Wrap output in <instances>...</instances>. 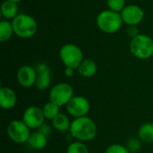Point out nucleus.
<instances>
[{
	"label": "nucleus",
	"mask_w": 153,
	"mask_h": 153,
	"mask_svg": "<svg viewBox=\"0 0 153 153\" xmlns=\"http://www.w3.org/2000/svg\"><path fill=\"white\" fill-rule=\"evenodd\" d=\"M69 133L76 141L86 143L92 141L96 137L98 128L94 120L86 116L74 118L71 123Z\"/></svg>",
	"instance_id": "obj_1"
},
{
	"label": "nucleus",
	"mask_w": 153,
	"mask_h": 153,
	"mask_svg": "<svg viewBox=\"0 0 153 153\" xmlns=\"http://www.w3.org/2000/svg\"><path fill=\"white\" fill-rule=\"evenodd\" d=\"M96 23L101 31L108 34H113L121 29L124 22L120 13L108 9L101 11L97 15Z\"/></svg>",
	"instance_id": "obj_2"
},
{
	"label": "nucleus",
	"mask_w": 153,
	"mask_h": 153,
	"mask_svg": "<svg viewBox=\"0 0 153 153\" xmlns=\"http://www.w3.org/2000/svg\"><path fill=\"white\" fill-rule=\"evenodd\" d=\"M14 35L21 39H29L33 37L38 30L37 21L26 13H19L12 20Z\"/></svg>",
	"instance_id": "obj_3"
},
{
	"label": "nucleus",
	"mask_w": 153,
	"mask_h": 153,
	"mask_svg": "<svg viewBox=\"0 0 153 153\" xmlns=\"http://www.w3.org/2000/svg\"><path fill=\"white\" fill-rule=\"evenodd\" d=\"M129 49L136 58L149 59L153 56V39L146 34H139L131 39Z\"/></svg>",
	"instance_id": "obj_4"
},
{
	"label": "nucleus",
	"mask_w": 153,
	"mask_h": 153,
	"mask_svg": "<svg viewBox=\"0 0 153 153\" xmlns=\"http://www.w3.org/2000/svg\"><path fill=\"white\" fill-rule=\"evenodd\" d=\"M59 56L65 67L77 70L83 59V53L80 47L75 44H65L59 50Z\"/></svg>",
	"instance_id": "obj_5"
},
{
	"label": "nucleus",
	"mask_w": 153,
	"mask_h": 153,
	"mask_svg": "<svg viewBox=\"0 0 153 153\" xmlns=\"http://www.w3.org/2000/svg\"><path fill=\"white\" fill-rule=\"evenodd\" d=\"M74 96V88L66 82H58L49 91V100L60 108L65 107Z\"/></svg>",
	"instance_id": "obj_6"
},
{
	"label": "nucleus",
	"mask_w": 153,
	"mask_h": 153,
	"mask_svg": "<svg viewBox=\"0 0 153 153\" xmlns=\"http://www.w3.org/2000/svg\"><path fill=\"white\" fill-rule=\"evenodd\" d=\"M30 134V128L22 120H13L7 126L8 137L15 143H27Z\"/></svg>",
	"instance_id": "obj_7"
},
{
	"label": "nucleus",
	"mask_w": 153,
	"mask_h": 153,
	"mask_svg": "<svg viewBox=\"0 0 153 153\" xmlns=\"http://www.w3.org/2000/svg\"><path fill=\"white\" fill-rule=\"evenodd\" d=\"M67 113L74 118L86 117L91 109L89 100L83 96H74L65 106Z\"/></svg>",
	"instance_id": "obj_8"
},
{
	"label": "nucleus",
	"mask_w": 153,
	"mask_h": 153,
	"mask_svg": "<svg viewBox=\"0 0 153 153\" xmlns=\"http://www.w3.org/2000/svg\"><path fill=\"white\" fill-rule=\"evenodd\" d=\"M45 116L42 108L38 106L28 107L22 114V121L30 129H39L45 123Z\"/></svg>",
	"instance_id": "obj_9"
},
{
	"label": "nucleus",
	"mask_w": 153,
	"mask_h": 153,
	"mask_svg": "<svg viewBox=\"0 0 153 153\" xmlns=\"http://www.w3.org/2000/svg\"><path fill=\"white\" fill-rule=\"evenodd\" d=\"M124 23L129 26H136L140 24L144 18L143 10L137 4H128L120 13Z\"/></svg>",
	"instance_id": "obj_10"
},
{
	"label": "nucleus",
	"mask_w": 153,
	"mask_h": 153,
	"mask_svg": "<svg viewBox=\"0 0 153 153\" xmlns=\"http://www.w3.org/2000/svg\"><path fill=\"white\" fill-rule=\"evenodd\" d=\"M16 79L18 83L23 88H30L35 86L37 79V72L35 67L27 65L21 66L17 71Z\"/></svg>",
	"instance_id": "obj_11"
},
{
	"label": "nucleus",
	"mask_w": 153,
	"mask_h": 153,
	"mask_svg": "<svg viewBox=\"0 0 153 153\" xmlns=\"http://www.w3.org/2000/svg\"><path fill=\"white\" fill-rule=\"evenodd\" d=\"M37 72V79L35 87L39 91L48 90L51 83L50 67L46 63H39L35 66Z\"/></svg>",
	"instance_id": "obj_12"
},
{
	"label": "nucleus",
	"mask_w": 153,
	"mask_h": 153,
	"mask_svg": "<svg viewBox=\"0 0 153 153\" xmlns=\"http://www.w3.org/2000/svg\"><path fill=\"white\" fill-rule=\"evenodd\" d=\"M17 103V95L10 87H1L0 89V107L9 110L15 107Z\"/></svg>",
	"instance_id": "obj_13"
},
{
	"label": "nucleus",
	"mask_w": 153,
	"mask_h": 153,
	"mask_svg": "<svg viewBox=\"0 0 153 153\" xmlns=\"http://www.w3.org/2000/svg\"><path fill=\"white\" fill-rule=\"evenodd\" d=\"M48 136L45 135L44 134H42L39 131H36L30 134L29 140L27 142V144L29 145V147L32 150H36V151H39L44 149L47 144H48Z\"/></svg>",
	"instance_id": "obj_14"
},
{
	"label": "nucleus",
	"mask_w": 153,
	"mask_h": 153,
	"mask_svg": "<svg viewBox=\"0 0 153 153\" xmlns=\"http://www.w3.org/2000/svg\"><path fill=\"white\" fill-rule=\"evenodd\" d=\"M77 73L83 78H91L94 76L98 71L97 64L91 59H84L79 67L77 68Z\"/></svg>",
	"instance_id": "obj_15"
},
{
	"label": "nucleus",
	"mask_w": 153,
	"mask_h": 153,
	"mask_svg": "<svg viewBox=\"0 0 153 153\" xmlns=\"http://www.w3.org/2000/svg\"><path fill=\"white\" fill-rule=\"evenodd\" d=\"M51 123H52L53 128L56 131L59 133H66V132H69L70 130L72 121L70 120L68 116L63 113H60L51 121Z\"/></svg>",
	"instance_id": "obj_16"
},
{
	"label": "nucleus",
	"mask_w": 153,
	"mask_h": 153,
	"mask_svg": "<svg viewBox=\"0 0 153 153\" xmlns=\"http://www.w3.org/2000/svg\"><path fill=\"white\" fill-rule=\"evenodd\" d=\"M18 5L16 3L4 0L1 5V15L4 20H13L18 15Z\"/></svg>",
	"instance_id": "obj_17"
},
{
	"label": "nucleus",
	"mask_w": 153,
	"mask_h": 153,
	"mask_svg": "<svg viewBox=\"0 0 153 153\" xmlns=\"http://www.w3.org/2000/svg\"><path fill=\"white\" fill-rule=\"evenodd\" d=\"M138 137L141 141L152 143H153V123L147 122L143 124L138 130Z\"/></svg>",
	"instance_id": "obj_18"
},
{
	"label": "nucleus",
	"mask_w": 153,
	"mask_h": 153,
	"mask_svg": "<svg viewBox=\"0 0 153 153\" xmlns=\"http://www.w3.org/2000/svg\"><path fill=\"white\" fill-rule=\"evenodd\" d=\"M14 34L12 22L8 20H2L0 22V41L5 42L9 40Z\"/></svg>",
	"instance_id": "obj_19"
},
{
	"label": "nucleus",
	"mask_w": 153,
	"mask_h": 153,
	"mask_svg": "<svg viewBox=\"0 0 153 153\" xmlns=\"http://www.w3.org/2000/svg\"><path fill=\"white\" fill-rule=\"evenodd\" d=\"M44 116L48 120H53L58 114H60V107L52 101H48L42 108Z\"/></svg>",
	"instance_id": "obj_20"
},
{
	"label": "nucleus",
	"mask_w": 153,
	"mask_h": 153,
	"mask_svg": "<svg viewBox=\"0 0 153 153\" xmlns=\"http://www.w3.org/2000/svg\"><path fill=\"white\" fill-rule=\"evenodd\" d=\"M66 153H90V151L85 143L81 141H74L69 143L67 146Z\"/></svg>",
	"instance_id": "obj_21"
},
{
	"label": "nucleus",
	"mask_w": 153,
	"mask_h": 153,
	"mask_svg": "<svg viewBox=\"0 0 153 153\" xmlns=\"http://www.w3.org/2000/svg\"><path fill=\"white\" fill-rule=\"evenodd\" d=\"M107 4L109 10L117 13H121L126 6V0H107Z\"/></svg>",
	"instance_id": "obj_22"
},
{
	"label": "nucleus",
	"mask_w": 153,
	"mask_h": 153,
	"mask_svg": "<svg viewBox=\"0 0 153 153\" xmlns=\"http://www.w3.org/2000/svg\"><path fill=\"white\" fill-rule=\"evenodd\" d=\"M105 153H130L126 146H124L119 143H114L109 145Z\"/></svg>",
	"instance_id": "obj_23"
},
{
	"label": "nucleus",
	"mask_w": 153,
	"mask_h": 153,
	"mask_svg": "<svg viewBox=\"0 0 153 153\" xmlns=\"http://www.w3.org/2000/svg\"><path fill=\"white\" fill-rule=\"evenodd\" d=\"M126 148L128 149V151L131 152H138L141 148V143H139L138 140L134 139V138H132L131 140L128 141L127 143V145H126Z\"/></svg>",
	"instance_id": "obj_24"
},
{
	"label": "nucleus",
	"mask_w": 153,
	"mask_h": 153,
	"mask_svg": "<svg viewBox=\"0 0 153 153\" xmlns=\"http://www.w3.org/2000/svg\"><path fill=\"white\" fill-rule=\"evenodd\" d=\"M38 131H39V132H41L42 134H44L45 135H47L48 137V135L51 134V127L49 126V125L48 124H43L39 129H37Z\"/></svg>",
	"instance_id": "obj_25"
},
{
	"label": "nucleus",
	"mask_w": 153,
	"mask_h": 153,
	"mask_svg": "<svg viewBox=\"0 0 153 153\" xmlns=\"http://www.w3.org/2000/svg\"><path fill=\"white\" fill-rule=\"evenodd\" d=\"M128 34L132 36V39L136 37L137 35H139L140 33L138 32V30L135 28V26H130L129 30H128Z\"/></svg>",
	"instance_id": "obj_26"
},
{
	"label": "nucleus",
	"mask_w": 153,
	"mask_h": 153,
	"mask_svg": "<svg viewBox=\"0 0 153 153\" xmlns=\"http://www.w3.org/2000/svg\"><path fill=\"white\" fill-rule=\"evenodd\" d=\"M74 71H76V70H74L71 67H65L64 70V74L66 77H72L74 74Z\"/></svg>",
	"instance_id": "obj_27"
},
{
	"label": "nucleus",
	"mask_w": 153,
	"mask_h": 153,
	"mask_svg": "<svg viewBox=\"0 0 153 153\" xmlns=\"http://www.w3.org/2000/svg\"><path fill=\"white\" fill-rule=\"evenodd\" d=\"M9 1H12V2H14V3L18 4V3H19V2H21L22 0H9Z\"/></svg>",
	"instance_id": "obj_28"
}]
</instances>
